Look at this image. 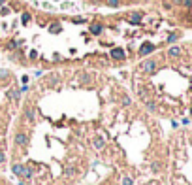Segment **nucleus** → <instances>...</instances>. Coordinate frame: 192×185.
<instances>
[{
	"mask_svg": "<svg viewBox=\"0 0 192 185\" xmlns=\"http://www.w3.org/2000/svg\"><path fill=\"white\" fill-rule=\"evenodd\" d=\"M162 4H164V8H166V9H169V8H172V2H162Z\"/></svg>",
	"mask_w": 192,
	"mask_h": 185,
	"instance_id": "obj_31",
	"label": "nucleus"
},
{
	"mask_svg": "<svg viewBox=\"0 0 192 185\" xmlns=\"http://www.w3.org/2000/svg\"><path fill=\"white\" fill-rule=\"evenodd\" d=\"M89 30L92 32L94 36H98V34H102V30H104V27H102L100 23H94V25H90V27H89Z\"/></svg>",
	"mask_w": 192,
	"mask_h": 185,
	"instance_id": "obj_7",
	"label": "nucleus"
},
{
	"mask_svg": "<svg viewBox=\"0 0 192 185\" xmlns=\"http://www.w3.org/2000/svg\"><path fill=\"white\" fill-rule=\"evenodd\" d=\"M122 104H124V106L130 104V98H128V96H122Z\"/></svg>",
	"mask_w": 192,
	"mask_h": 185,
	"instance_id": "obj_26",
	"label": "nucleus"
},
{
	"mask_svg": "<svg viewBox=\"0 0 192 185\" xmlns=\"http://www.w3.org/2000/svg\"><path fill=\"white\" fill-rule=\"evenodd\" d=\"M25 117H27L28 121L32 123L34 119H36V110H34V108H28V106H27V108H25Z\"/></svg>",
	"mask_w": 192,
	"mask_h": 185,
	"instance_id": "obj_6",
	"label": "nucleus"
},
{
	"mask_svg": "<svg viewBox=\"0 0 192 185\" xmlns=\"http://www.w3.org/2000/svg\"><path fill=\"white\" fill-rule=\"evenodd\" d=\"M181 6H185V8H192V0H181Z\"/></svg>",
	"mask_w": 192,
	"mask_h": 185,
	"instance_id": "obj_20",
	"label": "nucleus"
},
{
	"mask_svg": "<svg viewBox=\"0 0 192 185\" xmlns=\"http://www.w3.org/2000/svg\"><path fill=\"white\" fill-rule=\"evenodd\" d=\"M106 4H107L109 8H119V6H121V0H106Z\"/></svg>",
	"mask_w": 192,
	"mask_h": 185,
	"instance_id": "obj_13",
	"label": "nucleus"
},
{
	"mask_svg": "<svg viewBox=\"0 0 192 185\" xmlns=\"http://www.w3.org/2000/svg\"><path fill=\"white\" fill-rule=\"evenodd\" d=\"M79 81H81V83H87V81H90V76H89L87 72H83V74H79Z\"/></svg>",
	"mask_w": 192,
	"mask_h": 185,
	"instance_id": "obj_15",
	"label": "nucleus"
},
{
	"mask_svg": "<svg viewBox=\"0 0 192 185\" xmlns=\"http://www.w3.org/2000/svg\"><path fill=\"white\" fill-rule=\"evenodd\" d=\"M128 21H130V23H132V25H139V23H141V13H139V12H136V13H132V15L128 17Z\"/></svg>",
	"mask_w": 192,
	"mask_h": 185,
	"instance_id": "obj_8",
	"label": "nucleus"
},
{
	"mask_svg": "<svg viewBox=\"0 0 192 185\" xmlns=\"http://www.w3.org/2000/svg\"><path fill=\"white\" fill-rule=\"evenodd\" d=\"M13 142H15V146L25 147V146L28 144V136H27L25 132H17V134H15V138H13Z\"/></svg>",
	"mask_w": 192,
	"mask_h": 185,
	"instance_id": "obj_2",
	"label": "nucleus"
},
{
	"mask_svg": "<svg viewBox=\"0 0 192 185\" xmlns=\"http://www.w3.org/2000/svg\"><path fill=\"white\" fill-rule=\"evenodd\" d=\"M153 51H154V46H153V43H149V42H145L143 46L139 47V55L141 57H147V55H151Z\"/></svg>",
	"mask_w": 192,
	"mask_h": 185,
	"instance_id": "obj_3",
	"label": "nucleus"
},
{
	"mask_svg": "<svg viewBox=\"0 0 192 185\" xmlns=\"http://www.w3.org/2000/svg\"><path fill=\"white\" fill-rule=\"evenodd\" d=\"M56 81H59V76H56V74L49 76V83H56Z\"/></svg>",
	"mask_w": 192,
	"mask_h": 185,
	"instance_id": "obj_24",
	"label": "nucleus"
},
{
	"mask_svg": "<svg viewBox=\"0 0 192 185\" xmlns=\"http://www.w3.org/2000/svg\"><path fill=\"white\" fill-rule=\"evenodd\" d=\"M75 172H77V170L70 166V168H66V176H68V178H72V176H75Z\"/></svg>",
	"mask_w": 192,
	"mask_h": 185,
	"instance_id": "obj_17",
	"label": "nucleus"
},
{
	"mask_svg": "<svg viewBox=\"0 0 192 185\" xmlns=\"http://www.w3.org/2000/svg\"><path fill=\"white\" fill-rule=\"evenodd\" d=\"M190 113H192V110H190Z\"/></svg>",
	"mask_w": 192,
	"mask_h": 185,
	"instance_id": "obj_35",
	"label": "nucleus"
},
{
	"mask_svg": "<svg viewBox=\"0 0 192 185\" xmlns=\"http://www.w3.org/2000/svg\"><path fill=\"white\" fill-rule=\"evenodd\" d=\"M172 4H175V6H181V0H172Z\"/></svg>",
	"mask_w": 192,
	"mask_h": 185,
	"instance_id": "obj_32",
	"label": "nucleus"
},
{
	"mask_svg": "<svg viewBox=\"0 0 192 185\" xmlns=\"http://www.w3.org/2000/svg\"><path fill=\"white\" fill-rule=\"evenodd\" d=\"M28 55H30V59H36V57H38V53H36V51H34V49H32V51L28 53Z\"/></svg>",
	"mask_w": 192,
	"mask_h": 185,
	"instance_id": "obj_28",
	"label": "nucleus"
},
{
	"mask_svg": "<svg viewBox=\"0 0 192 185\" xmlns=\"http://www.w3.org/2000/svg\"><path fill=\"white\" fill-rule=\"evenodd\" d=\"M92 146H94L96 149H102V147H104V146H106V142H104V138H100V136H98V138H94V140H92Z\"/></svg>",
	"mask_w": 192,
	"mask_h": 185,
	"instance_id": "obj_10",
	"label": "nucleus"
},
{
	"mask_svg": "<svg viewBox=\"0 0 192 185\" xmlns=\"http://www.w3.org/2000/svg\"><path fill=\"white\" fill-rule=\"evenodd\" d=\"M122 185H134L132 178H122Z\"/></svg>",
	"mask_w": 192,
	"mask_h": 185,
	"instance_id": "obj_22",
	"label": "nucleus"
},
{
	"mask_svg": "<svg viewBox=\"0 0 192 185\" xmlns=\"http://www.w3.org/2000/svg\"><path fill=\"white\" fill-rule=\"evenodd\" d=\"M190 9H192V8H190Z\"/></svg>",
	"mask_w": 192,
	"mask_h": 185,
	"instance_id": "obj_36",
	"label": "nucleus"
},
{
	"mask_svg": "<svg viewBox=\"0 0 192 185\" xmlns=\"http://www.w3.org/2000/svg\"><path fill=\"white\" fill-rule=\"evenodd\" d=\"M32 176H34V170H32V168H28V166L23 168V174H21V178H23V179H30Z\"/></svg>",
	"mask_w": 192,
	"mask_h": 185,
	"instance_id": "obj_9",
	"label": "nucleus"
},
{
	"mask_svg": "<svg viewBox=\"0 0 192 185\" xmlns=\"http://www.w3.org/2000/svg\"><path fill=\"white\" fill-rule=\"evenodd\" d=\"M98 2H104V0H98Z\"/></svg>",
	"mask_w": 192,
	"mask_h": 185,
	"instance_id": "obj_34",
	"label": "nucleus"
},
{
	"mask_svg": "<svg viewBox=\"0 0 192 185\" xmlns=\"http://www.w3.org/2000/svg\"><path fill=\"white\" fill-rule=\"evenodd\" d=\"M19 47V42H9L8 43V49H17Z\"/></svg>",
	"mask_w": 192,
	"mask_h": 185,
	"instance_id": "obj_19",
	"label": "nucleus"
},
{
	"mask_svg": "<svg viewBox=\"0 0 192 185\" xmlns=\"http://www.w3.org/2000/svg\"><path fill=\"white\" fill-rule=\"evenodd\" d=\"M168 57H169V59H177V57H181V47H177V46L169 47V49H168Z\"/></svg>",
	"mask_w": 192,
	"mask_h": 185,
	"instance_id": "obj_5",
	"label": "nucleus"
},
{
	"mask_svg": "<svg viewBox=\"0 0 192 185\" xmlns=\"http://www.w3.org/2000/svg\"><path fill=\"white\" fill-rule=\"evenodd\" d=\"M9 13V9L8 8H2V12H0V15H8Z\"/></svg>",
	"mask_w": 192,
	"mask_h": 185,
	"instance_id": "obj_29",
	"label": "nucleus"
},
{
	"mask_svg": "<svg viewBox=\"0 0 192 185\" xmlns=\"http://www.w3.org/2000/svg\"><path fill=\"white\" fill-rule=\"evenodd\" d=\"M6 4V0H0V6H4Z\"/></svg>",
	"mask_w": 192,
	"mask_h": 185,
	"instance_id": "obj_33",
	"label": "nucleus"
},
{
	"mask_svg": "<svg viewBox=\"0 0 192 185\" xmlns=\"http://www.w3.org/2000/svg\"><path fill=\"white\" fill-rule=\"evenodd\" d=\"M177 38H179V34H169V36H168V43H173Z\"/></svg>",
	"mask_w": 192,
	"mask_h": 185,
	"instance_id": "obj_18",
	"label": "nucleus"
},
{
	"mask_svg": "<svg viewBox=\"0 0 192 185\" xmlns=\"http://www.w3.org/2000/svg\"><path fill=\"white\" fill-rule=\"evenodd\" d=\"M2 162H6V155L2 153V151H0V165H2Z\"/></svg>",
	"mask_w": 192,
	"mask_h": 185,
	"instance_id": "obj_27",
	"label": "nucleus"
},
{
	"mask_svg": "<svg viewBox=\"0 0 192 185\" xmlns=\"http://www.w3.org/2000/svg\"><path fill=\"white\" fill-rule=\"evenodd\" d=\"M11 96H13V98H19V91H11Z\"/></svg>",
	"mask_w": 192,
	"mask_h": 185,
	"instance_id": "obj_30",
	"label": "nucleus"
},
{
	"mask_svg": "<svg viewBox=\"0 0 192 185\" xmlns=\"http://www.w3.org/2000/svg\"><path fill=\"white\" fill-rule=\"evenodd\" d=\"M8 76H9V72H8V70H0V80H6Z\"/></svg>",
	"mask_w": 192,
	"mask_h": 185,
	"instance_id": "obj_23",
	"label": "nucleus"
},
{
	"mask_svg": "<svg viewBox=\"0 0 192 185\" xmlns=\"http://www.w3.org/2000/svg\"><path fill=\"white\" fill-rule=\"evenodd\" d=\"M151 168H153V172H158L162 166H160V162H153V165H151Z\"/></svg>",
	"mask_w": 192,
	"mask_h": 185,
	"instance_id": "obj_21",
	"label": "nucleus"
},
{
	"mask_svg": "<svg viewBox=\"0 0 192 185\" xmlns=\"http://www.w3.org/2000/svg\"><path fill=\"white\" fill-rule=\"evenodd\" d=\"M111 59L124 61V59H126V53H124V49H121V47H115V49H111Z\"/></svg>",
	"mask_w": 192,
	"mask_h": 185,
	"instance_id": "obj_4",
	"label": "nucleus"
},
{
	"mask_svg": "<svg viewBox=\"0 0 192 185\" xmlns=\"http://www.w3.org/2000/svg\"><path fill=\"white\" fill-rule=\"evenodd\" d=\"M145 106H147V110H149V112H156V104H154V102L145 100Z\"/></svg>",
	"mask_w": 192,
	"mask_h": 185,
	"instance_id": "obj_16",
	"label": "nucleus"
},
{
	"mask_svg": "<svg viewBox=\"0 0 192 185\" xmlns=\"http://www.w3.org/2000/svg\"><path fill=\"white\" fill-rule=\"evenodd\" d=\"M30 19H32L30 13H23V15H21V23H23V25H28V23H30Z\"/></svg>",
	"mask_w": 192,
	"mask_h": 185,
	"instance_id": "obj_14",
	"label": "nucleus"
},
{
	"mask_svg": "<svg viewBox=\"0 0 192 185\" xmlns=\"http://www.w3.org/2000/svg\"><path fill=\"white\" fill-rule=\"evenodd\" d=\"M49 32H53V34H56V32H60V23H53L49 27Z\"/></svg>",
	"mask_w": 192,
	"mask_h": 185,
	"instance_id": "obj_12",
	"label": "nucleus"
},
{
	"mask_svg": "<svg viewBox=\"0 0 192 185\" xmlns=\"http://www.w3.org/2000/svg\"><path fill=\"white\" fill-rule=\"evenodd\" d=\"M85 21H87V19H83V17H75V19H74V23H77V25H81V23H85Z\"/></svg>",
	"mask_w": 192,
	"mask_h": 185,
	"instance_id": "obj_25",
	"label": "nucleus"
},
{
	"mask_svg": "<svg viewBox=\"0 0 192 185\" xmlns=\"http://www.w3.org/2000/svg\"><path fill=\"white\" fill-rule=\"evenodd\" d=\"M23 168H25L23 165H19V162H15V165L11 166V172H13L15 176H21V174H23Z\"/></svg>",
	"mask_w": 192,
	"mask_h": 185,
	"instance_id": "obj_11",
	"label": "nucleus"
},
{
	"mask_svg": "<svg viewBox=\"0 0 192 185\" xmlns=\"http://www.w3.org/2000/svg\"><path fill=\"white\" fill-rule=\"evenodd\" d=\"M139 68H141V72H145V74H153V72H156V61H154V59H147V61H143V62L139 64Z\"/></svg>",
	"mask_w": 192,
	"mask_h": 185,
	"instance_id": "obj_1",
	"label": "nucleus"
}]
</instances>
